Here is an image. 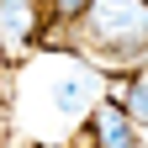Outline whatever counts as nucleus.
I'll list each match as a JSON object with an SVG mask.
<instances>
[{"label": "nucleus", "mask_w": 148, "mask_h": 148, "mask_svg": "<svg viewBox=\"0 0 148 148\" xmlns=\"http://www.w3.org/2000/svg\"><path fill=\"white\" fill-rule=\"evenodd\" d=\"M122 106H127V116H132V122L148 127V74H138V79L122 90Z\"/></svg>", "instance_id": "5"}, {"label": "nucleus", "mask_w": 148, "mask_h": 148, "mask_svg": "<svg viewBox=\"0 0 148 148\" xmlns=\"http://www.w3.org/2000/svg\"><path fill=\"white\" fill-rule=\"evenodd\" d=\"M95 138L101 148H138V132H132V116H127V106H95Z\"/></svg>", "instance_id": "3"}, {"label": "nucleus", "mask_w": 148, "mask_h": 148, "mask_svg": "<svg viewBox=\"0 0 148 148\" xmlns=\"http://www.w3.org/2000/svg\"><path fill=\"white\" fill-rule=\"evenodd\" d=\"M85 42H95L106 64H132V53L148 48V0H90Z\"/></svg>", "instance_id": "1"}, {"label": "nucleus", "mask_w": 148, "mask_h": 148, "mask_svg": "<svg viewBox=\"0 0 148 148\" xmlns=\"http://www.w3.org/2000/svg\"><path fill=\"white\" fill-rule=\"evenodd\" d=\"M27 37H37V5L32 0H0V42L21 48Z\"/></svg>", "instance_id": "2"}, {"label": "nucleus", "mask_w": 148, "mask_h": 148, "mask_svg": "<svg viewBox=\"0 0 148 148\" xmlns=\"http://www.w3.org/2000/svg\"><path fill=\"white\" fill-rule=\"evenodd\" d=\"M90 101H95V79L79 69V74H64L58 85H53V106L64 111V116H85Z\"/></svg>", "instance_id": "4"}, {"label": "nucleus", "mask_w": 148, "mask_h": 148, "mask_svg": "<svg viewBox=\"0 0 148 148\" xmlns=\"http://www.w3.org/2000/svg\"><path fill=\"white\" fill-rule=\"evenodd\" d=\"M85 11H90V0H53V16L58 21H79Z\"/></svg>", "instance_id": "6"}]
</instances>
